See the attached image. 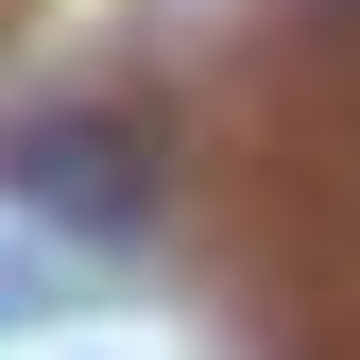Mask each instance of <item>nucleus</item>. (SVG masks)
<instances>
[{
    "label": "nucleus",
    "instance_id": "1",
    "mask_svg": "<svg viewBox=\"0 0 360 360\" xmlns=\"http://www.w3.org/2000/svg\"><path fill=\"white\" fill-rule=\"evenodd\" d=\"M18 223H34V240H138V223H155V138L120 103L18 120Z\"/></svg>",
    "mask_w": 360,
    "mask_h": 360
}]
</instances>
